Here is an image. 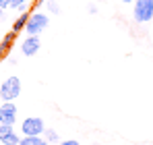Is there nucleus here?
I'll list each match as a JSON object with an SVG mask.
<instances>
[{
  "mask_svg": "<svg viewBox=\"0 0 153 145\" xmlns=\"http://www.w3.org/2000/svg\"><path fill=\"white\" fill-rule=\"evenodd\" d=\"M97 2H103V0H97Z\"/></svg>",
  "mask_w": 153,
  "mask_h": 145,
  "instance_id": "nucleus-18",
  "label": "nucleus"
},
{
  "mask_svg": "<svg viewBox=\"0 0 153 145\" xmlns=\"http://www.w3.org/2000/svg\"><path fill=\"white\" fill-rule=\"evenodd\" d=\"M46 131V124L39 116H29L21 122V133L23 137H42Z\"/></svg>",
  "mask_w": 153,
  "mask_h": 145,
  "instance_id": "nucleus-4",
  "label": "nucleus"
},
{
  "mask_svg": "<svg viewBox=\"0 0 153 145\" xmlns=\"http://www.w3.org/2000/svg\"><path fill=\"white\" fill-rule=\"evenodd\" d=\"M151 23H153V19H151Z\"/></svg>",
  "mask_w": 153,
  "mask_h": 145,
  "instance_id": "nucleus-19",
  "label": "nucleus"
},
{
  "mask_svg": "<svg viewBox=\"0 0 153 145\" xmlns=\"http://www.w3.org/2000/svg\"><path fill=\"white\" fill-rule=\"evenodd\" d=\"M19 145H50V143L42 135V137H21V143Z\"/></svg>",
  "mask_w": 153,
  "mask_h": 145,
  "instance_id": "nucleus-10",
  "label": "nucleus"
},
{
  "mask_svg": "<svg viewBox=\"0 0 153 145\" xmlns=\"http://www.w3.org/2000/svg\"><path fill=\"white\" fill-rule=\"evenodd\" d=\"M42 48V40H39V35H27L25 40L21 42V52H23V56H35L37 52Z\"/></svg>",
  "mask_w": 153,
  "mask_h": 145,
  "instance_id": "nucleus-7",
  "label": "nucleus"
},
{
  "mask_svg": "<svg viewBox=\"0 0 153 145\" xmlns=\"http://www.w3.org/2000/svg\"><path fill=\"white\" fill-rule=\"evenodd\" d=\"M48 23H50V17L46 13H31V17L25 25L27 35H39L42 31L48 29Z\"/></svg>",
  "mask_w": 153,
  "mask_h": 145,
  "instance_id": "nucleus-3",
  "label": "nucleus"
},
{
  "mask_svg": "<svg viewBox=\"0 0 153 145\" xmlns=\"http://www.w3.org/2000/svg\"><path fill=\"white\" fill-rule=\"evenodd\" d=\"M17 116H19V110L13 102H2L0 104V124H13L15 126Z\"/></svg>",
  "mask_w": 153,
  "mask_h": 145,
  "instance_id": "nucleus-5",
  "label": "nucleus"
},
{
  "mask_svg": "<svg viewBox=\"0 0 153 145\" xmlns=\"http://www.w3.org/2000/svg\"><path fill=\"white\" fill-rule=\"evenodd\" d=\"M120 2H124V4H132L134 0H120Z\"/></svg>",
  "mask_w": 153,
  "mask_h": 145,
  "instance_id": "nucleus-16",
  "label": "nucleus"
},
{
  "mask_svg": "<svg viewBox=\"0 0 153 145\" xmlns=\"http://www.w3.org/2000/svg\"><path fill=\"white\" fill-rule=\"evenodd\" d=\"M27 4H29V0H10V8H15V10H27Z\"/></svg>",
  "mask_w": 153,
  "mask_h": 145,
  "instance_id": "nucleus-12",
  "label": "nucleus"
},
{
  "mask_svg": "<svg viewBox=\"0 0 153 145\" xmlns=\"http://www.w3.org/2000/svg\"><path fill=\"white\" fill-rule=\"evenodd\" d=\"M132 19L137 23H149L153 19V0H134L132 2Z\"/></svg>",
  "mask_w": 153,
  "mask_h": 145,
  "instance_id": "nucleus-2",
  "label": "nucleus"
},
{
  "mask_svg": "<svg viewBox=\"0 0 153 145\" xmlns=\"http://www.w3.org/2000/svg\"><path fill=\"white\" fill-rule=\"evenodd\" d=\"M2 17H4V8H0V19H2Z\"/></svg>",
  "mask_w": 153,
  "mask_h": 145,
  "instance_id": "nucleus-17",
  "label": "nucleus"
},
{
  "mask_svg": "<svg viewBox=\"0 0 153 145\" xmlns=\"http://www.w3.org/2000/svg\"><path fill=\"white\" fill-rule=\"evenodd\" d=\"M60 145H81V143H79L76 139H62V141H60Z\"/></svg>",
  "mask_w": 153,
  "mask_h": 145,
  "instance_id": "nucleus-14",
  "label": "nucleus"
},
{
  "mask_svg": "<svg viewBox=\"0 0 153 145\" xmlns=\"http://www.w3.org/2000/svg\"><path fill=\"white\" fill-rule=\"evenodd\" d=\"M29 17H31V15H29L27 10H23V13H21V17H19V19H17V21L13 23V29H10V31L19 33L21 29H25V25H27V21H29Z\"/></svg>",
  "mask_w": 153,
  "mask_h": 145,
  "instance_id": "nucleus-9",
  "label": "nucleus"
},
{
  "mask_svg": "<svg viewBox=\"0 0 153 145\" xmlns=\"http://www.w3.org/2000/svg\"><path fill=\"white\" fill-rule=\"evenodd\" d=\"M0 143L2 145H19L21 137L17 135L13 124H0Z\"/></svg>",
  "mask_w": 153,
  "mask_h": 145,
  "instance_id": "nucleus-6",
  "label": "nucleus"
},
{
  "mask_svg": "<svg viewBox=\"0 0 153 145\" xmlns=\"http://www.w3.org/2000/svg\"><path fill=\"white\" fill-rule=\"evenodd\" d=\"M15 35H17V33H15V31H10V33H6V35L2 37V42H0V58H2V56L10 50L13 42H15Z\"/></svg>",
  "mask_w": 153,
  "mask_h": 145,
  "instance_id": "nucleus-8",
  "label": "nucleus"
},
{
  "mask_svg": "<svg viewBox=\"0 0 153 145\" xmlns=\"http://www.w3.org/2000/svg\"><path fill=\"white\" fill-rule=\"evenodd\" d=\"M6 6H10V0H0V8H6Z\"/></svg>",
  "mask_w": 153,
  "mask_h": 145,
  "instance_id": "nucleus-15",
  "label": "nucleus"
},
{
  "mask_svg": "<svg viewBox=\"0 0 153 145\" xmlns=\"http://www.w3.org/2000/svg\"><path fill=\"white\" fill-rule=\"evenodd\" d=\"M21 96V79L17 75H10L0 85V99L2 102H15Z\"/></svg>",
  "mask_w": 153,
  "mask_h": 145,
  "instance_id": "nucleus-1",
  "label": "nucleus"
},
{
  "mask_svg": "<svg viewBox=\"0 0 153 145\" xmlns=\"http://www.w3.org/2000/svg\"><path fill=\"white\" fill-rule=\"evenodd\" d=\"M48 10H50L52 15H58L60 13V4L56 0H48Z\"/></svg>",
  "mask_w": 153,
  "mask_h": 145,
  "instance_id": "nucleus-13",
  "label": "nucleus"
},
{
  "mask_svg": "<svg viewBox=\"0 0 153 145\" xmlns=\"http://www.w3.org/2000/svg\"><path fill=\"white\" fill-rule=\"evenodd\" d=\"M44 139H46L48 143H60V137H58V133H56L54 129H46V131H44Z\"/></svg>",
  "mask_w": 153,
  "mask_h": 145,
  "instance_id": "nucleus-11",
  "label": "nucleus"
}]
</instances>
